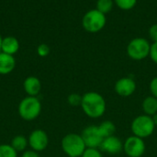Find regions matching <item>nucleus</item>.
<instances>
[{"instance_id": "1", "label": "nucleus", "mask_w": 157, "mask_h": 157, "mask_svg": "<svg viewBox=\"0 0 157 157\" xmlns=\"http://www.w3.org/2000/svg\"><path fill=\"white\" fill-rule=\"evenodd\" d=\"M81 108L88 118H98L106 112V100L97 92H87L82 95Z\"/></svg>"}, {"instance_id": "2", "label": "nucleus", "mask_w": 157, "mask_h": 157, "mask_svg": "<svg viewBox=\"0 0 157 157\" xmlns=\"http://www.w3.org/2000/svg\"><path fill=\"white\" fill-rule=\"evenodd\" d=\"M42 105L38 97L27 96L23 98L17 106L19 117L25 121L35 120L41 112Z\"/></svg>"}, {"instance_id": "3", "label": "nucleus", "mask_w": 157, "mask_h": 157, "mask_svg": "<svg viewBox=\"0 0 157 157\" xmlns=\"http://www.w3.org/2000/svg\"><path fill=\"white\" fill-rule=\"evenodd\" d=\"M63 152L68 157H81L86 146L80 134L68 133L61 142Z\"/></svg>"}, {"instance_id": "4", "label": "nucleus", "mask_w": 157, "mask_h": 157, "mask_svg": "<svg viewBox=\"0 0 157 157\" xmlns=\"http://www.w3.org/2000/svg\"><path fill=\"white\" fill-rule=\"evenodd\" d=\"M155 129V125L153 121L152 117L145 114L136 117L131 125L132 132L134 136L141 139H145L150 137Z\"/></svg>"}, {"instance_id": "5", "label": "nucleus", "mask_w": 157, "mask_h": 157, "mask_svg": "<svg viewBox=\"0 0 157 157\" xmlns=\"http://www.w3.org/2000/svg\"><path fill=\"white\" fill-rule=\"evenodd\" d=\"M151 45L144 38H134L127 46V54L133 60H143L150 55Z\"/></svg>"}, {"instance_id": "6", "label": "nucleus", "mask_w": 157, "mask_h": 157, "mask_svg": "<svg viewBox=\"0 0 157 157\" xmlns=\"http://www.w3.org/2000/svg\"><path fill=\"white\" fill-rule=\"evenodd\" d=\"M84 29L88 32H98L101 31L106 24L105 14L98 9L89 10L85 14L82 19Z\"/></svg>"}, {"instance_id": "7", "label": "nucleus", "mask_w": 157, "mask_h": 157, "mask_svg": "<svg viewBox=\"0 0 157 157\" xmlns=\"http://www.w3.org/2000/svg\"><path fill=\"white\" fill-rule=\"evenodd\" d=\"M146 146L144 139L134 135L128 137L123 143V151L129 157H142L145 152Z\"/></svg>"}, {"instance_id": "8", "label": "nucleus", "mask_w": 157, "mask_h": 157, "mask_svg": "<svg viewBox=\"0 0 157 157\" xmlns=\"http://www.w3.org/2000/svg\"><path fill=\"white\" fill-rule=\"evenodd\" d=\"M81 137L86 146V148H98L104 140L103 136L101 135L98 126L96 125H89L86 127L82 132Z\"/></svg>"}, {"instance_id": "9", "label": "nucleus", "mask_w": 157, "mask_h": 157, "mask_svg": "<svg viewBox=\"0 0 157 157\" xmlns=\"http://www.w3.org/2000/svg\"><path fill=\"white\" fill-rule=\"evenodd\" d=\"M28 141L29 147L38 153L44 151L49 145L48 134L46 133V131L40 129L32 130L28 137Z\"/></svg>"}, {"instance_id": "10", "label": "nucleus", "mask_w": 157, "mask_h": 157, "mask_svg": "<svg viewBox=\"0 0 157 157\" xmlns=\"http://www.w3.org/2000/svg\"><path fill=\"white\" fill-rule=\"evenodd\" d=\"M114 89L118 95L129 97L136 91V82L132 77H123L116 81Z\"/></svg>"}, {"instance_id": "11", "label": "nucleus", "mask_w": 157, "mask_h": 157, "mask_svg": "<svg viewBox=\"0 0 157 157\" xmlns=\"http://www.w3.org/2000/svg\"><path fill=\"white\" fill-rule=\"evenodd\" d=\"M100 150L109 154V155H118L123 151V143L115 135L104 138L100 146Z\"/></svg>"}, {"instance_id": "12", "label": "nucleus", "mask_w": 157, "mask_h": 157, "mask_svg": "<svg viewBox=\"0 0 157 157\" xmlns=\"http://www.w3.org/2000/svg\"><path fill=\"white\" fill-rule=\"evenodd\" d=\"M23 89L27 96L37 97L41 91V82L35 76H29L23 81Z\"/></svg>"}, {"instance_id": "13", "label": "nucleus", "mask_w": 157, "mask_h": 157, "mask_svg": "<svg viewBox=\"0 0 157 157\" xmlns=\"http://www.w3.org/2000/svg\"><path fill=\"white\" fill-rule=\"evenodd\" d=\"M19 42L18 40L14 36H6L3 38L2 40V46H1V52L14 56L17 54L19 50Z\"/></svg>"}, {"instance_id": "14", "label": "nucleus", "mask_w": 157, "mask_h": 157, "mask_svg": "<svg viewBox=\"0 0 157 157\" xmlns=\"http://www.w3.org/2000/svg\"><path fill=\"white\" fill-rule=\"evenodd\" d=\"M16 68V59L14 56L0 53V75H7Z\"/></svg>"}, {"instance_id": "15", "label": "nucleus", "mask_w": 157, "mask_h": 157, "mask_svg": "<svg viewBox=\"0 0 157 157\" xmlns=\"http://www.w3.org/2000/svg\"><path fill=\"white\" fill-rule=\"evenodd\" d=\"M142 108L145 115L153 117L157 114V99L154 96H147L142 104Z\"/></svg>"}, {"instance_id": "16", "label": "nucleus", "mask_w": 157, "mask_h": 157, "mask_svg": "<svg viewBox=\"0 0 157 157\" xmlns=\"http://www.w3.org/2000/svg\"><path fill=\"white\" fill-rule=\"evenodd\" d=\"M10 145L17 153H23L26 150H28L29 141H28V138H26L24 135H17L14 138H12L10 142Z\"/></svg>"}, {"instance_id": "17", "label": "nucleus", "mask_w": 157, "mask_h": 157, "mask_svg": "<svg viewBox=\"0 0 157 157\" xmlns=\"http://www.w3.org/2000/svg\"><path fill=\"white\" fill-rule=\"evenodd\" d=\"M98 129H99V131H100L101 135L103 136V138L113 136L116 132L115 124L110 120H105V121L101 122L98 125Z\"/></svg>"}, {"instance_id": "18", "label": "nucleus", "mask_w": 157, "mask_h": 157, "mask_svg": "<svg viewBox=\"0 0 157 157\" xmlns=\"http://www.w3.org/2000/svg\"><path fill=\"white\" fill-rule=\"evenodd\" d=\"M17 154L10 144H0V157H17Z\"/></svg>"}, {"instance_id": "19", "label": "nucleus", "mask_w": 157, "mask_h": 157, "mask_svg": "<svg viewBox=\"0 0 157 157\" xmlns=\"http://www.w3.org/2000/svg\"><path fill=\"white\" fill-rule=\"evenodd\" d=\"M113 6L112 0H98L97 2V9L103 14L109 13Z\"/></svg>"}, {"instance_id": "20", "label": "nucleus", "mask_w": 157, "mask_h": 157, "mask_svg": "<svg viewBox=\"0 0 157 157\" xmlns=\"http://www.w3.org/2000/svg\"><path fill=\"white\" fill-rule=\"evenodd\" d=\"M67 102L71 106H81L82 95L78 93H71L67 97Z\"/></svg>"}, {"instance_id": "21", "label": "nucleus", "mask_w": 157, "mask_h": 157, "mask_svg": "<svg viewBox=\"0 0 157 157\" xmlns=\"http://www.w3.org/2000/svg\"><path fill=\"white\" fill-rule=\"evenodd\" d=\"M136 1L137 0H115V3L120 8L128 10V9L132 8L135 6Z\"/></svg>"}, {"instance_id": "22", "label": "nucleus", "mask_w": 157, "mask_h": 157, "mask_svg": "<svg viewBox=\"0 0 157 157\" xmlns=\"http://www.w3.org/2000/svg\"><path fill=\"white\" fill-rule=\"evenodd\" d=\"M81 157H103L98 148H86Z\"/></svg>"}, {"instance_id": "23", "label": "nucleus", "mask_w": 157, "mask_h": 157, "mask_svg": "<svg viewBox=\"0 0 157 157\" xmlns=\"http://www.w3.org/2000/svg\"><path fill=\"white\" fill-rule=\"evenodd\" d=\"M50 52H51V49H50L49 45L46 43H40L37 47V54L41 57H45V56H49Z\"/></svg>"}, {"instance_id": "24", "label": "nucleus", "mask_w": 157, "mask_h": 157, "mask_svg": "<svg viewBox=\"0 0 157 157\" xmlns=\"http://www.w3.org/2000/svg\"><path fill=\"white\" fill-rule=\"evenodd\" d=\"M150 57L153 60L154 63H155L157 65V42L154 43L151 45V49H150Z\"/></svg>"}, {"instance_id": "25", "label": "nucleus", "mask_w": 157, "mask_h": 157, "mask_svg": "<svg viewBox=\"0 0 157 157\" xmlns=\"http://www.w3.org/2000/svg\"><path fill=\"white\" fill-rule=\"evenodd\" d=\"M150 91L152 93V96L155 97L157 99V77H155L151 82H150Z\"/></svg>"}, {"instance_id": "26", "label": "nucleus", "mask_w": 157, "mask_h": 157, "mask_svg": "<svg viewBox=\"0 0 157 157\" xmlns=\"http://www.w3.org/2000/svg\"><path fill=\"white\" fill-rule=\"evenodd\" d=\"M149 34H150V37L151 39L155 43L157 42V24L153 25L150 30H149Z\"/></svg>"}, {"instance_id": "27", "label": "nucleus", "mask_w": 157, "mask_h": 157, "mask_svg": "<svg viewBox=\"0 0 157 157\" xmlns=\"http://www.w3.org/2000/svg\"><path fill=\"white\" fill-rule=\"evenodd\" d=\"M21 157H40V155L36 151H33L31 149H28V150H26L25 152L22 153Z\"/></svg>"}, {"instance_id": "28", "label": "nucleus", "mask_w": 157, "mask_h": 157, "mask_svg": "<svg viewBox=\"0 0 157 157\" xmlns=\"http://www.w3.org/2000/svg\"><path fill=\"white\" fill-rule=\"evenodd\" d=\"M152 118H153V121H154V123H155V127H156L157 126V114L154 115V116L152 117Z\"/></svg>"}, {"instance_id": "29", "label": "nucleus", "mask_w": 157, "mask_h": 157, "mask_svg": "<svg viewBox=\"0 0 157 157\" xmlns=\"http://www.w3.org/2000/svg\"><path fill=\"white\" fill-rule=\"evenodd\" d=\"M2 40H3V37L0 35V53H1V46H2Z\"/></svg>"}]
</instances>
